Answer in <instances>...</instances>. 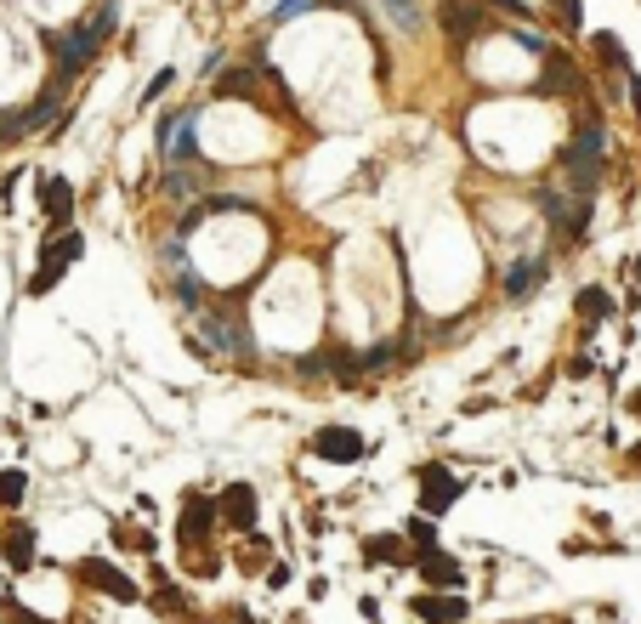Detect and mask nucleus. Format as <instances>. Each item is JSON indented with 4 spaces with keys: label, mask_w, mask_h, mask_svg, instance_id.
<instances>
[{
    "label": "nucleus",
    "mask_w": 641,
    "mask_h": 624,
    "mask_svg": "<svg viewBox=\"0 0 641 624\" xmlns=\"http://www.w3.org/2000/svg\"><path fill=\"white\" fill-rule=\"evenodd\" d=\"M216 500L210 494H188L182 500V517H176V539H182V551H199L210 534H216Z\"/></svg>",
    "instance_id": "1"
},
{
    "label": "nucleus",
    "mask_w": 641,
    "mask_h": 624,
    "mask_svg": "<svg viewBox=\"0 0 641 624\" xmlns=\"http://www.w3.org/2000/svg\"><path fill=\"white\" fill-rule=\"evenodd\" d=\"M443 35L454 40V46H471V40H483L488 35V12H483V0H443Z\"/></svg>",
    "instance_id": "2"
},
{
    "label": "nucleus",
    "mask_w": 641,
    "mask_h": 624,
    "mask_svg": "<svg viewBox=\"0 0 641 624\" xmlns=\"http://www.w3.org/2000/svg\"><path fill=\"white\" fill-rule=\"evenodd\" d=\"M312 454H318V460H335V466H358L369 454V443H364V432H352V426H318V432H312Z\"/></svg>",
    "instance_id": "3"
},
{
    "label": "nucleus",
    "mask_w": 641,
    "mask_h": 624,
    "mask_svg": "<svg viewBox=\"0 0 641 624\" xmlns=\"http://www.w3.org/2000/svg\"><path fill=\"white\" fill-rule=\"evenodd\" d=\"M74 573H80V579H86L91 590H103V596H114V602H137L142 590L131 585V579H125L120 568H114V562H97V556H86V562H74Z\"/></svg>",
    "instance_id": "4"
},
{
    "label": "nucleus",
    "mask_w": 641,
    "mask_h": 624,
    "mask_svg": "<svg viewBox=\"0 0 641 624\" xmlns=\"http://www.w3.org/2000/svg\"><path fill=\"white\" fill-rule=\"evenodd\" d=\"M52 52H57V91H63V86L74 80V74H80V69L91 63L97 40H91L86 29H74V35H57V40H52Z\"/></svg>",
    "instance_id": "5"
},
{
    "label": "nucleus",
    "mask_w": 641,
    "mask_h": 624,
    "mask_svg": "<svg viewBox=\"0 0 641 624\" xmlns=\"http://www.w3.org/2000/svg\"><path fill=\"white\" fill-rule=\"evenodd\" d=\"M420 500H426V511H449L454 500H460V483H454V471L449 466H437V460H426L420 466Z\"/></svg>",
    "instance_id": "6"
},
{
    "label": "nucleus",
    "mask_w": 641,
    "mask_h": 624,
    "mask_svg": "<svg viewBox=\"0 0 641 624\" xmlns=\"http://www.w3.org/2000/svg\"><path fill=\"white\" fill-rule=\"evenodd\" d=\"M40 210H46V227H52V233H69L74 188L63 182V176H40Z\"/></svg>",
    "instance_id": "7"
},
{
    "label": "nucleus",
    "mask_w": 641,
    "mask_h": 624,
    "mask_svg": "<svg viewBox=\"0 0 641 624\" xmlns=\"http://www.w3.org/2000/svg\"><path fill=\"white\" fill-rule=\"evenodd\" d=\"M216 517H222V522H233L239 534H256V517H261V505H256V488L233 483V488H227V494H222V500H216Z\"/></svg>",
    "instance_id": "8"
},
{
    "label": "nucleus",
    "mask_w": 641,
    "mask_h": 624,
    "mask_svg": "<svg viewBox=\"0 0 641 624\" xmlns=\"http://www.w3.org/2000/svg\"><path fill=\"white\" fill-rule=\"evenodd\" d=\"M415 568H420V579H426L432 590H460V579H466V568H460L449 551H420Z\"/></svg>",
    "instance_id": "9"
},
{
    "label": "nucleus",
    "mask_w": 641,
    "mask_h": 624,
    "mask_svg": "<svg viewBox=\"0 0 641 624\" xmlns=\"http://www.w3.org/2000/svg\"><path fill=\"white\" fill-rule=\"evenodd\" d=\"M415 613L426 624H466V596H415Z\"/></svg>",
    "instance_id": "10"
},
{
    "label": "nucleus",
    "mask_w": 641,
    "mask_h": 624,
    "mask_svg": "<svg viewBox=\"0 0 641 624\" xmlns=\"http://www.w3.org/2000/svg\"><path fill=\"white\" fill-rule=\"evenodd\" d=\"M193 148H199V142H193V114H171V120H165V154L193 159Z\"/></svg>",
    "instance_id": "11"
},
{
    "label": "nucleus",
    "mask_w": 641,
    "mask_h": 624,
    "mask_svg": "<svg viewBox=\"0 0 641 624\" xmlns=\"http://www.w3.org/2000/svg\"><path fill=\"white\" fill-rule=\"evenodd\" d=\"M0 551H6V562L12 568H35V528H6V539H0Z\"/></svg>",
    "instance_id": "12"
},
{
    "label": "nucleus",
    "mask_w": 641,
    "mask_h": 624,
    "mask_svg": "<svg viewBox=\"0 0 641 624\" xmlns=\"http://www.w3.org/2000/svg\"><path fill=\"white\" fill-rule=\"evenodd\" d=\"M545 91H579V69L562 52H545Z\"/></svg>",
    "instance_id": "13"
},
{
    "label": "nucleus",
    "mask_w": 641,
    "mask_h": 624,
    "mask_svg": "<svg viewBox=\"0 0 641 624\" xmlns=\"http://www.w3.org/2000/svg\"><path fill=\"white\" fill-rule=\"evenodd\" d=\"M545 278V261H517L511 273H505V295H528Z\"/></svg>",
    "instance_id": "14"
},
{
    "label": "nucleus",
    "mask_w": 641,
    "mask_h": 624,
    "mask_svg": "<svg viewBox=\"0 0 641 624\" xmlns=\"http://www.w3.org/2000/svg\"><path fill=\"white\" fill-rule=\"evenodd\" d=\"M573 307H579V318H585V324H602L607 312H613V295L590 284V290H579V301H573Z\"/></svg>",
    "instance_id": "15"
},
{
    "label": "nucleus",
    "mask_w": 641,
    "mask_h": 624,
    "mask_svg": "<svg viewBox=\"0 0 641 624\" xmlns=\"http://www.w3.org/2000/svg\"><path fill=\"white\" fill-rule=\"evenodd\" d=\"M545 12L556 18L562 35H579V23H585V6H579V0H545Z\"/></svg>",
    "instance_id": "16"
},
{
    "label": "nucleus",
    "mask_w": 641,
    "mask_h": 624,
    "mask_svg": "<svg viewBox=\"0 0 641 624\" xmlns=\"http://www.w3.org/2000/svg\"><path fill=\"white\" fill-rule=\"evenodd\" d=\"M364 556H369V562H386V568H392V562H403V539H398V534L369 539V545H364Z\"/></svg>",
    "instance_id": "17"
},
{
    "label": "nucleus",
    "mask_w": 641,
    "mask_h": 624,
    "mask_svg": "<svg viewBox=\"0 0 641 624\" xmlns=\"http://www.w3.org/2000/svg\"><path fill=\"white\" fill-rule=\"evenodd\" d=\"M46 256L69 267V261H80V256H86V239H80V233H57V244H46Z\"/></svg>",
    "instance_id": "18"
},
{
    "label": "nucleus",
    "mask_w": 641,
    "mask_h": 624,
    "mask_svg": "<svg viewBox=\"0 0 641 624\" xmlns=\"http://www.w3.org/2000/svg\"><path fill=\"white\" fill-rule=\"evenodd\" d=\"M69 273V267H63V261H52V256H40V267H35V278H29V295H46L57 284V278Z\"/></svg>",
    "instance_id": "19"
},
{
    "label": "nucleus",
    "mask_w": 641,
    "mask_h": 624,
    "mask_svg": "<svg viewBox=\"0 0 641 624\" xmlns=\"http://www.w3.org/2000/svg\"><path fill=\"white\" fill-rule=\"evenodd\" d=\"M23 488H29L23 471H0V505H6V511H18L23 505Z\"/></svg>",
    "instance_id": "20"
},
{
    "label": "nucleus",
    "mask_w": 641,
    "mask_h": 624,
    "mask_svg": "<svg viewBox=\"0 0 641 624\" xmlns=\"http://www.w3.org/2000/svg\"><path fill=\"white\" fill-rule=\"evenodd\" d=\"M250 91H256V80H250L244 69H233V74L216 80V97H250Z\"/></svg>",
    "instance_id": "21"
},
{
    "label": "nucleus",
    "mask_w": 641,
    "mask_h": 624,
    "mask_svg": "<svg viewBox=\"0 0 641 624\" xmlns=\"http://www.w3.org/2000/svg\"><path fill=\"white\" fill-rule=\"evenodd\" d=\"M114 539H120L125 551H154V534H148V528H131V522H120Z\"/></svg>",
    "instance_id": "22"
},
{
    "label": "nucleus",
    "mask_w": 641,
    "mask_h": 624,
    "mask_svg": "<svg viewBox=\"0 0 641 624\" xmlns=\"http://www.w3.org/2000/svg\"><path fill=\"white\" fill-rule=\"evenodd\" d=\"M403 539L415 545V556L420 551H437V528H432V522H409V528H403Z\"/></svg>",
    "instance_id": "23"
},
{
    "label": "nucleus",
    "mask_w": 641,
    "mask_h": 624,
    "mask_svg": "<svg viewBox=\"0 0 641 624\" xmlns=\"http://www.w3.org/2000/svg\"><path fill=\"white\" fill-rule=\"evenodd\" d=\"M386 6H392L398 29H415V23H420V6H409V0H386Z\"/></svg>",
    "instance_id": "24"
},
{
    "label": "nucleus",
    "mask_w": 641,
    "mask_h": 624,
    "mask_svg": "<svg viewBox=\"0 0 641 624\" xmlns=\"http://www.w3.org/2000/svg\"><path fill=\"white\" fill-rule=\"evenodd\" d=\"M596 52H602V63H613V69L624 63V52H619V40L613 35H596Z\"/></svg>",
    "instance_id": "25"
},
{
    "label": "nucleus",
    "mask_w": 641,
    "mask_h": 624,
    "mask_svg": "<svg viewBox=\"0 0 641 624\" xmlns=\"http://www.w3.org/2000/svg\"><path fill=\"white\" fill-rule=\"evenodd\" d=\"M176 295H182L188 307H199V278H193V273H182V278H176Z\"/></svg>",
    "instance_id": "26"
},
{
    "label": "nucleus",
    "mask_w": 641,
    "mask_h": 624,
    "mask_svg": "<svg viewBox=\"0 0 641 624\" xmlns=\"http://www.w3.org/2000/svg\"><path fill=\"white\" fill-rule=\"evenodd\" d=\"M154 607H165V613H176V607H182V596H176L171 585H159V596H154Z\"/></svg>",
    "instance_id": "27"
},
{
    "label": "nucleus",
    "mask_w": 641,
    "mask_h": 624,
    "mask_svg": "<svg viewBox=\"0 0 641 624\" xmlns=\"http://www.w3.org/2000/svg\"><path fill=\"white\" fill-rule=\"evenodd\" d=\"M307 6H312V0H284V6H278V23H284V18H301Z\"/></svg>",
    "instance_id": "28"
},
{
    "label": "nucleus",
    "mask_w": 641,
    "mask_h": 624,
    "mask_svg": "<svg viewBox=\"0 0 641 624\" xmlns=\"http://www.w3.org/2000/svg\"><path fill=\"white\" fill-rule=\"evenodd\" d=\"M267 585H273V590H284V585H290V568H284V562H273V573H267Z\"/></svg>",
    "instance_id": "29"
},
{
    "label": "nucleus",
    "mask_w": 641,
    "mask_h": 624,
    "mask_svg": "<svg viewBox=\"0 0 641 624\" xmlns=\"http://www.w3.org/2000/svg\"><path fill=\"white\" fill-rule=\"evenodd\" d=\"M630 103H636V114H641V80H630Z\"/></svg>",
    "instance_id": "30"
},
{
    "label": "nucleus",
    "mask_w": 641,
    "mask_h": 624,
    "mask_svg": "<svg viewBox=\"0 0 641 624\" xmlns=\"http://www.w3.org/2000/svg\"><path fill=\"white\" fill-rule=\"evenodd\" d=\"M630 273H636V284H641V256H636V267H630Z\"/></svg>",
    "instance_id": "31"
},
{
    "label": "nucleus",
    "mask_w": 641,
    "mask_h": 624,
    "mask_svg": "<svg viewBox=\"0 0 641 624\" xmlns=\"http://www.w3.org/2000/svg\"><path fill=\"white\" fill-rule=\"evenodd\" d=\"M636 409H641V403H636Z\"/></svg>",
    "instance_id": "32"
}]
</instances>
